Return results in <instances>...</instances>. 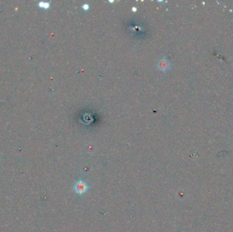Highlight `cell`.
<instances>
[{
    "mask_svg": "<svg viewBox=\"0 0 233 232\" xmlns=\"http://www.w3.org/2000/svg\"><path fill=\"white\" fill-rule=\"evenodd\" d=\"M158 66L159 67V69L163 70V71H165V70L168 69V67H170V63L167 60L163 59V61H159V64Z\"/></svg>",
    "mask_w": 233,
    "mask_h": 232,
    "instance_id": "7a4b0ae2",
    "label": "cell"
},
{
    "mask_svg": "<svg viewBox=\"0 0 233 232\" xmlns=\"http://www.w3.org/2000/svg\"><path fill=\"white\" fill-rule=\"evenodd\" d=\"M38 6L42 8L46 9V8H49L50 4H49V3H48V2H40V3L38 4Z\"/></svg>",
    "mask_w": 233,
    "mask_h": 232,
    "instance_id": "3957f363",
    "label": "cell"
},
{
    "mask_svg": "<svg viewBox=\"0 0 233 232\" xmlns=\"http://www.w3.org/2000/svg\"><path fill=\"white\" fill-rule=\"evenodd\" d=\"M89 187L85 182L83 181H79L76 183L74 187V191L78 194H83L86 191H87Z\"/></svg>",
    "mask_w": 233,
    "mask_h": 232,
    "instance_id": "6da1fadb",
    "label": "cell"
}]
</instances>
